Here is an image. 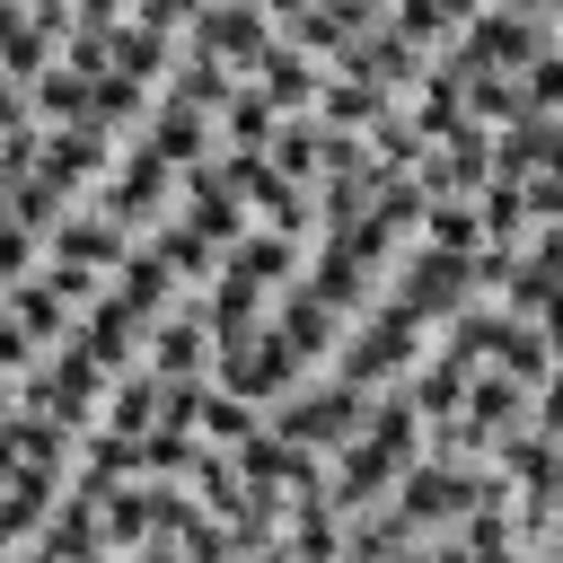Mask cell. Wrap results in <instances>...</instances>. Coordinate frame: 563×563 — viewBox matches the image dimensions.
<instances>
[{"label": "cell", "instance_id": "6da1fadb", "mask_svg": "<svg viewBox=\"0 0 563 563\" xmlns=\"http://www.w3.org/2000/svg\"><path fill=\"white\" fill-rule=\"evenodd\" d=\"M264 88H273L282 106H299L317 79H308V62H299V53H264Z\"/></svg>", "mask_w": 563, "mask_h": 563}]
</instances>
